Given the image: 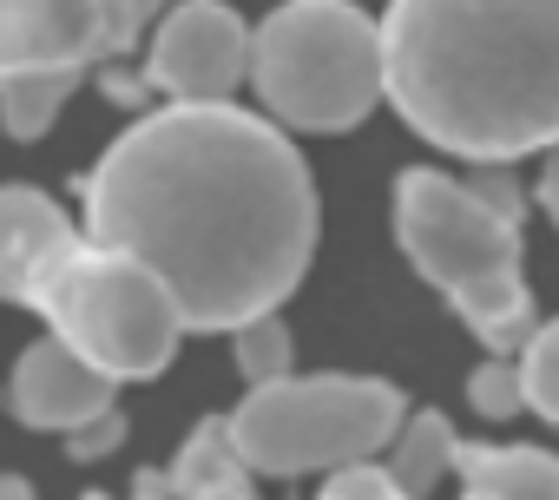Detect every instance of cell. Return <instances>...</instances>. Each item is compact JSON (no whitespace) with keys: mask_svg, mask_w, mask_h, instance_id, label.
Instances as JSON below:
<instances>
[{"mask_svg":"<svg viewBox=\"0 0 559 500\" xmlns=\"http://www.w3.org/2000/svg\"><path fill=\"white\" fill-rule=\"evenodd\" d=\"M86 243L139 258L185 330H237L310 271L317 184L276 119L230 99L132 119L86 171Z\"/></svg>","mask_w":559,"mask_h":500,"instance_id":"1","label":"cell"},{"mask_svg":"<svg viewBox=\"0 0 559 500\" xmlns=\"http://www.w3.org/2000/svg\"><path fill=\"white\" fill-rule=\"evenodd\" d=\"M382 99L441 152L507 165L559 139V0H389Z\"/></svg>","mask_w":559,"mask_h":500,"instance_id":"2","label":"cell"},{"mask_svg":"<svg viewBox=\"0 0 559 500\" xmlns=\"http://www.w3.org/2000/svg\"><path fill=\"white\" fill-rule=\"evenodd\" d=\"M395 237L408 264L461 310V323L493 349L513 356L533 336V290L520 271V217L493 211L448 171H402L395 178Z\"/></svg>","mask_w":559,"mask_h":500,"instance_id":"3","label":"cell"},{"mask_svg":"<svg viewBox=\"0 0 559 500\" xmlns=\"http://www.w3.org/2000/svg\"><path fill=\"white\" fill-rule=\"evenodd\" d=\"M263 112L290 132H349L382 99V40L356 0H284L250 34Z\"/></svg>","mask_w":559,"mask_h":500,"instance_id":"4","label":"cell"},{"mask_svg":"<svg viewBox=\"0 0 559 500\" xmlns=\"http://www.w3.org/2000/svg\"><path fill=\"white\" fill-rule=\"evenodd\" d=\"M402 415L408 402L382 376H276L224 415V434L250 474H336L376 461Z\"/></svg>","mask_w":559,"mask_h":500,"instance_id":"5","label":"cell"},{"mask_svg":"<svg viewBox=\"0 0 559 500\" xmlns=\"http://www.w3.org/2000/svg\"><path fill=\"white\" fill-rule=\"evenodd\" d=\"M34 310L47 317V336H60L73 356H86L99 376L112 382H145L171 362L185 317L171 303V290L126 250L106 243H73L60 271L40 284Z\"/></svg>","mask_w":559,"mask_h":500,"instance_id":"6","label":"cell"},{"mask_svg":"<svg viewBox=\"0 0 559 500\" xmlns=\"http://www.w3.org/2000/svg\"><path fill=\"white\" fill-rule=\"evenodd\" d=\"M250 73V27L224 0H178L158 14L152 53H145V86L165 93L171 106H217L243 86Z\"/></svg>","mask_w":559,"mask_h":500,"instance_id":"7","label":"cell"},{"mask_svg":"<svg viewBox=\"0 0 559 500\" xmlns=\"http://www.w3.org/2000/svg\"><path fill=\"white\" fill-rule=\"evenodd\" d=\"M106 67V0H0V73Z\"/></svg>","mask_w":559,"mask_h":500,"instance_id":"8","label":"cell"},{"mask_svg":"<svg viewBox=\"0 0 559 500\" xmlns=\"http://www.w3.org/2000/svg\"><path fill=\"white\" fill-rule=\"evenodd\" d=\"M112 376H99L86 356H73L60 336H40V343H27V356L14 362V376H8V402H14V415L27 421V428H80V421H93V415H106L112 408Z\"/></svg>","mask_w":559,"mask_h":500,"instance_id":"9","label":"cell"},{"mask_svg":"<svg viewBox=\"0 0 559 500\" xmlns=\"http://www.w3.org/2000/svg\"><path fill=\"white\" fill-rule=\"evenodd\" d=\"M80 243V224L27 184H0V297L27 303L40 297V284L60 271V258Z\"/></svg>","mask_w":559,"mask_h":500,"instance_id":"10","label":"cell"},{"mask_svg":"<svg viewBox=\"0 0 559 500\" xmlns=\"http://www.w3.org/2000/svg\"><path fill=\"white\" fill-rule=\"evenodd\" d=\"M93 500H106V493H93ZM126 500H257V487H250V467L237 461L224 421H198L191 441L178 448V461L145 467Z\"/></svg>","mask_w":559,"mask_h":500,"instance_id":"11","label":"cell"},{"mask_svg":"<svg viewBox=\"0 0 559 500\" xmlns=\"http://www.w3.org/2000/svg\"><path fill=\"white\" fill-rule=\"evenodd\" d=\"M461 500H559V454L546 448H480L454 441Z\"/></svg>","mask_w":559,"mask_h":500,"instance_id":"12","label":"cell"},{"mask_svg":"<svg viewBox=\"0 0 559 500\" xmlns=\"http://www.w3.org/2000/svg\"><path fill=\"white\" fill-rule=\"evenodd\" d=\"M454 421L441 415V408H421V415H402V428H395V461H389V480L408 493V500H421L441 474H454Z\"/></svg>","mask_w":559,"mask_h":500,"instance_id":"13","label":"cell"},{"mask_svg":"<svg viewBox=\"0 0 559 500\" xmlns=\"http://www.w3.org/2000/svg\"><path fill=\"white\" fill-rule=\"evenodd\" d=\"M80 67H60V73H0V119H8V139H47L60 106L80 93Z\"/></svg>","mask_w":559,"mask_h":500,"instance_id":"14","label":"cell"},{"mask_svg":"<svg viewBox=\"0 0 559 500\" xmlns=\"http://www.w3.org/2000/svg\"><path fill=\"white\" fill-rule=\"evenodd\" d=\"M230 349H237V369H243L250 389L290 376V362H297V343H290V330H284V317H276V310L237 323V330H230Z\"/></svg>","mask_w":559,"mask_h":500,"instance_id":"15","label":"cell"},{"mask_svg":"<svg viewBox=\"0 0 559 500\" xmlns=\"http://www.w3.org/2000/svg\"><path fill=\"white\" fill-rule=\"evenodd\" d=\"M520 362V402L546 421H559V317L552 323H533V336L513 349Z\"/></svg>","mask_w":559,"mask_h":500,"instance_id":"16","label":"cell"},{"mask_svg":"<svg viewBox=\"0 0 559 500\" xmlns=\"http://www.w3.org/2000/svg\"><path fill=\"white\" fill-rule=\"evenodd\" d=\"M467 402H474L487 421H507V415H520L526 402H520V369H513V356H487V362L467 376Z\"/></svg>","mask_w":559,"mask_h":500,"instance_id":"17","label":"cell"},{"mask_svg":"<svg viewBox=\"0 0 559 500\" xmlns=\"http://www.w3.org/2000/svg\"><path fill=\"white\" fill-rule=\"evenodd\" d=\"M317 500H408V493L389 480V467H376V461H349V467L330 474V487H323Z\"/></svg>","mask_w":559,"mask_h":500,"instance_id":"18","label":"cell"},{"mask_svg":"<svg viewBox=\"0 0 559 500\" xmlns=\"http://www.w3.org/2000/svg\"><path fill=\"white\" fill-rule=\"evenodd\" d=\"M119 434H126V421H119V408H106V415H93V421L67 428V454H73V461H99V454H112V448H119Z\"/></svg>","mask_w":559,"mask_h":500,"instance_id":"19","label":"cell"},{"mask_svg":"<svg viewBox=\"0 0 559 500\" xmlns=\"http://www.w3.org/2000/svg\"><path fill=\"white\" fill-rule=\"evenodd\" d=\"M539 211L559 224V139L546 145V171H539Z\"/></svg>","mask_w":559,"mask_h":500,"instance_id":"20","label":"cell"},{"mask_svg":"<svg viewBox=\"0 0 559 500\" xmlns=\"http://www.w3.org/2000/svg\"><path fill=\"white\" fill-rule=\"evenodd\" d=\"M0 500H34V487H27V480H14V474H0Z\"/></svg>","mask_w":559,"mask_h":500,"instance_id":"21","label":"cell"},{"mask_svg":"<svg viewBox=\"0 0 559 500\" xmlns=\"http://www.w3.org/2000/svg\"><path fill=\"white\" fill-rule=\"evenodd\" d=\"M132 8H139L145 21H158V14H171V8H178V0H132Z\"/></svg>","mask_w":559,"mask_h":500,"instance_id":"22","label":"cell"}]
</instances>
